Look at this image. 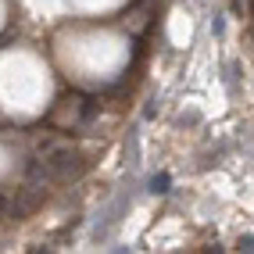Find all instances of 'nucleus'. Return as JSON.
<instances>
[{
  "instance_id": "f257e3e1",
  "label": "nucleus",
  "mask_w": 254,
  "mask_h": 254,
  "mask_svg": "<svg viewBox=\"0 0 254 254\" xmlns=\"http://www.w3.org/2000/svg\"><path fill=\"white\" fill-rule=\"evenodd\" d=\"M40 158H43V165H47V172H50L54 183H72V179H79L86 172V161H82V154L72 143H47Z\"/></svg>"
},
{
  "instance_id": "f03ea898",
  "label": "nucleus",
  "mask_w": 254,
  "mask_h": 254,
  "mask_svg": "<svg viewBox=\"0 0 254 254\" xmlns=\"http://www.w3.org/2000/svg\"><path fill=\"white\" fill-rule=\"evenodd\" d=\"M126 158H129V165H132V168L140 165V132H136V129H129V140H126Z\"/></svg>"
},
{
  "instance_id": "7ed1b4c3",
  "label": "nucleus",
  "mask_w": 254,
  "mask_h": 254,
  "mask_svg": "<svg viewBox=\"0 0 254 254\" xmlns=\"http://www.w3.org/2000/svg\"><path fill=\"white\" fill-rule=\"evenodd\" d=\"M168 190H172V176H168V172H158L154 179H150V193H158V197H165Z\"/></svg>"
},
{
  "instance_id": "20e7f679",
  "label": "nucleus",
  "mask_w": 254,
  "mask_h": 254,
  "mask_svg": "<svg viewBox=\"0 0 254 254\" xmlns=\"http://www.w3.org/2000/svg\"><path fill=\"white\" fill-rule=\"evenodd\" d=\"M236 251H244V254H254V233H244L240 240H236Z\"/></svg>"
},
{
  "instance_id": "39448f33",
  "label": "nucleus",
  "mask_w": 254,
  "mask_h": 254,
  "mask_svg": "<svg viewBox=\"0 0 254 254\" xmlns=\"http://www.w3.org/2000/svg\"><path fill=\"white\" fill-rule=\"evenodd\" d=\"M211 32H215V36H222V32H226V22H222V14H215V18H211Z\"/></svg>"
},
{
  "instance_id": "423d86ee",
  "label": "nucleus",
  "mask_w": 254,
  "mask_h": 254,
  "mask_svg": "<svg viewBox=\"0 0 254 254\" xmlns=\"http://www.w3.org/2000/svg\"><path fill=\"white\" fill-rule=\"evenodd\" d=\"M4 215H7V197L0 193V218H4Z\"/></svg>"
}]
</instances>
